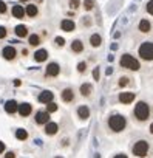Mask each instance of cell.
Masks as SVG:
<instances>
[{
  "instance_id": "1",
  "label": "cell",
  "mask_w": 153,
  "mask_h": 158,
  "mask_svg": "<svg viewBox=\"0 0 153 158\" xmlns=\"http://www.w3.org/2000/svg\"><path fill=\"white\" fill-rule=\"evenodd\" d=\"M107 126H108V129H110L111 132L119 133V132H122V130L125 129V126H127V119H125V116L116 113V115H111V116L108 118Z\"/></svg>"
},
{
  "instance_id": "2",
  "label": "cell",
  "mask_w": 153,
  "mask_h": 158,
  "mask_svg": "<svg viewBox=\"0 0 153 158\" xmlns=\"http://www.w3.org/2000/svg\"><path fill=\"white\" fill-rule=\"evenodd\" d=\"M133 115H135L136 121H139V123L147 121L148 116H150V107H148V104H147L145 101H139V102L135 106Z\"/></svg>"
},
{
  "instance_id": "3",
  "label": "cell",
  "mask_w": 153,
  "mask_h": 158,
  "mask_svg": "<svg viewBox=\"0 0 153 158\" xmlns=\"http://www.w3.org/2000/svg\"><path fill=\"white\" fill-rule=\"evenodd\" d=\"M119 65H121L122 68H127V70H131V71H138V70L141 68L139 60H138L136 57H133L131 54H128V53H125V54L121 56Z\"/></svg>"
},
{
  "instance_id": "4",
  "label": "cell",
  "mask_w": 153,
  "mask_h": 158,
  "mask_svg": "<svg viewBox=\"0 0 153 158\" xmlns=\"http://www.w3.org/2000/svg\"><path fill=\"white\" fill-rule=\"evenodd\" d=\"M138 54H139V57H141L142 60H145V62L153 60V42H151V40H147V42L141 44L139 48H138Z\"/></svg>"
},
{
  "instance_id": "5",
  "label": "cell",
  "mask_w": 153,
  "mask_h": 158,
  "mask_svg": "<svg viewBox=\"0 0 153 158\" xmlns=\"http://www.w3.org/2000/svg\"><path fill=\"white\" fill-rule=\"evenodd\" d=\"M148 150H150V144L145 141V139H139L133 144V149H131V153L138 158H145L148 155Z\"/></svg>"
},
{
  "instance_id": "6",
  "label": "cell",
  "mask_w": 153,
  "mask_h": 158,
  "mask_svg": "<svg viewBox=\"0 0 153 158\" xmlns=\"http://www.w3.org/2000/svg\"><path fill=\"white\" fill-rule=\"evenodd\" d=\"M51 113H48L46 110H39V112H36V116H34V119H36V124H39V126H45V124H48L50 123V116Z\"/></svg>"
},
{
  "instance_id": "7",
  "label": "cell",
  "mask_w": 153,
  "mask_h": 158,
  "mask_svg": "<svg viewBox=\"0 0 153 158\" xmlns=\"http://www.w3.org/2000/svg\"><path fill=\"white\" fill-rule=\"evenodd\" d=\"M2 56H3V59H6V60H14L16 56H17V50H16L14 47L8 45V47H5V48L2 50Z\"/></svg>"
},
{
  "instance_id": "8",
  "label": "cell",
  "mask_w": 153,
  "mask_h": 158,
  "mask_svg": "<svg viewBox=\"0 0 153 158\" xmlns=\"http://www.w3.org/2000/svg\"><path fill=\"white\" fill-rule=\"evenodd\" d=\"M135 98L136 96H135L133 92H121L119 96H118V99H119L121 104H131L135 101Z\"/></svg>"
},
{
  "instance_id": "9",
  "label": "cell",
  "mask_w": 153,
  "mask_h": 158,
  "mask_svg": "<svg viewBox=\"0 0 153 158\" xmlns=\"http://www.w3.org/2000/svg\"><path fill=\"white\" fill-rule=\"evenodd\" d=\"M59 73H60V67H59L57 62H50V64L46 65V76L56 77Z\"/></svg>"
},
{
  "instance_id": "10",
  "label": "cell",
  "mask_w": 153,
  "mask_h": 158,
  "mask_svg": "<svg viewBox=\"0 0 153 158\" xmlns=\"http://www.w3.org/2000/svg\"><path fill=\"white\" fill-rule=\"evenodd\" d=\"M39 102H42V104H50V102H53V99H54V93L53 92H50V90H45V92H42L40 95H39Z\"/></svg>"
},
{
  "instance_id": "11",
  "label": "cell",
  "mask_w": 153,
  "mask_h": 158,
  "mask_svg": "<svg viewBox=\"0 0 153 158\" xmlns=\"http://www.w3.org/2000/svg\"><path fill=\"white\" fill-rule=\"evenodd\" d=\"M11 14H13V17H16V19H23V17L26 16V11H25V8H23L22 5H14V6L11 8Z\"/></svg>"
},
{
  "instance_id": "12",
  "label": "cell",
  "mask_w": 153,
  "mask_h": 158,
  "mask_svg": "<svg viewBox=\"0 0 153 158\" xmlns=\"http://www.w3.org/2000/svg\"><path fill=\"white\" fill-rule=\"evenodd\" d=\"M5 112L10 113V115H14L16 112H19V104H17V101H14V99L6 101V102H5Z\"/></svg>"
},
{
  "instance_id": "13",
  "label": "cell",
  "mask_w": 153,
  "mask_h": 158,
  "mask_svg": "<svg viewBox=\"0 0 153 158\" xmlns=\"http://www.w3.org/2000/svg\"><path fill=\"white\" fill-rule=\"evenodd\" d=\"M31 112H33V107H31L30 102H22V104H19V115H20V116L26 118V116L31 115Z\"/></svg>"
},
{
  "instance_id": "14",
  "label": "cell",
  "mask_w": 153,
  "mask_h": 158,
  "mask_svg": "<svg viewBox=\"0 0 153 158\" xmlns=\"http://www.w3.org/2000/svg\"><path fill=\"white\" fill-rule=\"evenodd\" d=\"M74 28H76V23L70 19H63L60 22V30L65 31V33H71V31H74Z\"/></svg>"
},
{
  "instance_id": "15",
  "label": "cell",
  "mask_w": 153,
  "mask_h": 158,
  "mask_svg": "<svg viewBox=\"0 0 153 158\" xmlns=\"http://www.w3.org/2000/svg\"><path fill=\"white\" fill-rule=\"evenodd\" d=\"M76 113H78V118H79V119L85 121V119H88V116H90V109H88L87 106H79L78 110H76Z\"/></svg>"
},
{
  "instance_id": "16",
  "label": "cell",
  "mask_w": 153,
  "mask_h": 158,
  "mask_svg": "<svg viewBox=\"0 0 153 158\" xmlns=\"http://www.w3.org/2000/svg\"><path fill=\"white\" fill-rule=\"evenodd\" d=\"M138 30H139L141 33H150V30H151V22H150L148 19H141L139 23H138Z\"/></svg>"
},
{
  "instance_id": "17",
  "label": "cell",
  "mask_w": 153,
  "mask_h": 158,
  "mask_svg": "<svg viewBox=\"0 0 153 158\" xmlns=\"http://www.w3.org/2000/svg\"><path fill=\"white\" fill-rule=\"evenodd\" d=\"M46 59H48V51L45 48H40L34 53V60L36 62H45Z\"/></svg>"
},
{
  "instance_id": "18",
  "label": "cell",
  "mask_w": 153,
  "mask_h": 158,
  "mask_svg": "<svg viewBox=\"0 0 153 158\" xmlns=\"http://www.w3.org/2000/svg\"><path fill=\"white\" fill-rule=\"evenodd\" d=\"M57 132H59V126H57V123L50 121L48 124H45V133H46V135H56Z\"/></svg>"
},
{
  "instance_id": "19",
  "label": "cell",
  "mask_w": 153,
  "mask_h": 158,
  "mask_svg": "<svg viewBox=\"0 0 153 158\" xmlns=\"http://www.w3.org/2000/svg\"><path fill=\"white\" fill-rule=\"evenodd\" d=\"M71 51H73V53H78V54L84 51V44H82L81 39H74V40L71 42Z\"/></svg>"
},
{
  "instance_id": "20",
  "label": "cell",
  "mask_w": 153,
  "mask_h": 158,
  "mask_svg": "<svg viewBox=\"0 0 153 158\" xmlns=\"http://www.w3.org/2000/svg\"><path fill=\"white\" fill-rule=\"evenodd\" d=\"M60 98H62L63 102H73V99H74V92H73L71 89H65V90L62 92Z\"/></svg>"
},
{
  "instance_id": "21",
  "label": "cell",
  "mask_w": 153,
  "mask_h": 158,
  "mask_svg": "<svg viewBox=\"0 0 153 158\" xmlns=\"http://www.w3.org/2000/svg\"><path fill=\"white\" fill-rule=\"evenodd\" d=\"M25 11H26V16L28 17H36L37 14H39V8L34 5V3H30V5H26V8H25Z\"/></svg>"
},
{
  "instance_id": "22",
  "label": "cell",
  "mask_w": 153,
  "mask_h": 158,
  "mask_svg": "<svg viewBox=\"0 0 153 158\" xmlns=\"http://www.w3.org/2000/svg\"><path fill=\"white\" fill-rule=\"evenodd\" d=\"M14 33H16L17 37H26V36H28V28H26L25 25H17V27L14 28Z\"/></svg>"
},
{
  "instance_id": "23",
  "label": "cell",
  "mask_w": 153,
  "mask_h": 158,
  "mask_svg": "<svg viewBox=\"0 0 153 158\" xmlns=\"http://www.w3.org/2000/svg\"><path fill=\"white\" fill-rule=\"evenodd\" d=\"M91 92H93V85H91V84L85 82V84H82V85H81V95H82V96L88 98V96L91 95Z\"/></svg>"
},
{
  "instance_id": "24",
  "label": "cell",
  "mask_w": 153,
  "mask_h": 158,
  "mask_svg": "<svg viewBox=\"0 0 153 158\" xmlns=\"http://www.w3.org/2000/svg\"><path fill=\"white\" fill-rule=\"evenodd\" d=\"M101 44H102V37H101V34L96 33V34H91V36H90V45H91V47L96 48V47H99Z\"/></svg>"
},
{
  "instance_id": "25",
  "label": "cell",
  "mask_w": 153,
  "mask_h": 158,
  "mask_svg": "<svg viewBox=\"0 0 153 158\" xmlns=\"http://www.w3.org/2000/svg\"><path fill=\"white\" fill-rule=\"evenodd\" d=\"M28 44H30L31 47H37V45L40 44V36H39V34H31V36L28 37Z\"/></svg>"
},
{
  "instance_id": "26",
  "label": "cell",
  "mask_w": 153,
  "mask_h": 158,
  "mask_svg": "<svg viewBox=\"0 0 153 158\" xmlns=\"http://www.w3.org/2000/svg\"><path fill=\"white\" fill-rule=\"evenodd\" d=\"M16 138H17L19 141H25V139L28 138V132H26L25 129H17V130H16Z\"/></svg>"
},
{
  "instance_id": "27",
  "label": "cell",
  "mask_w": 153,
  "mask_h": 158,
  "mask_svg": "<svg viewBox=\"0 0 153 158\" xmlns=\"http://www.w3.org/2000/svg\"><path fill=\"white\" fill-rule=\"evenodd\" d=\"M68 5L71 10H78L82 3H81V0H68Z\"/></svg>"
},
{
  "instance_id": "28",
  "label": "cell",
  "mask_w": 153,
  "mask_h": 158,
  "mask_svg": "<svg viewBox=\"0 0 153 158\" xmlns=\"http://www.w3.org/2000/svg\"><path fill=\"white\" fill-rule=\"evenodd\" d=\"M57 104L56 102H50V104H46V112L48 113H54V112H57Z\"/></svg>"
},
{
  "instance_id": "29",
  "label": "cell",
  "mask_w": 153,
  "mask_h": 158,
  "mask_svg": "<svg viewBox=\"0 0 153 158\" xmlns=\"http://www.w3.org/2000/svg\"><path fill=\"white\" fill-rule=\"evenodd\" d=\"M93 6H95V0H84V8L87 11L93 10Z\"/></svg>"
},
{
  "instance_id": "30",
  "label": "cell",
  "mask_w": 153,
  "mask_h": 158,
  "mask_svg": "<svg viewBox=\"0 0 153 158\" xmlns=\"http://www.w3.org/2000/svg\"><path fill=\"white\" fill-rule=\"evenodd\" d=\"M128 82H130V81H128V77H127V76H122V77L119 79L118 85H119V87L122 89V87H127V85H128Z\"/></svg>"
},
{
  "instance_id": "31",
  "label": "cell",
  "mask_w": 153,
  "mask_h": 158,
  "mask_svg": "<svg viewBox=\"0 0 153 158\" xmlns=\"http://www.w3.org/2000/svg\"><path fill=\"white\" fill-rule=\"evenodd\" d=\"M145 10H147V13H148L150 16H153V0H148V3H147Z\"/></svg>"
},
{
  "instance_id": "32",
  "label": "cell",
  "mask_w": 153,
  "mask_h": 158,
  "mask_svg": "<svg viewBox=\"0 0 153 158\" xmlns=\"http://www.w3.org/2000/svg\"><path fill=\"white\" fill-rule=\"evenodd\" d=\"M6 10H8L6 3L3 2V0H0V14H5V13H6Z\"/></svg>"
},
{
  "instance_id": "33",
  "label": "cell",
  "mask_w": 153,
  "mask_h": 158,
  "mask_svg": "<svg viewBox=\"0 0 153 158\" xmlns=\"http://www.w3.org/2000/svg\"><path fill=\"white\" fill-rule=\"evenodd\" d=\"M85 70H87V64H85V62H79V64H78V71H79V73H84Z\"/></svg>"
},
{
  "instance_id": "34",
  "label": "cell",
  "mask_w": 153,
  "mask_h": 158,
  "mask_svg": "<svg viewBox=\"0 0 153 158\" xmlns=\"http://www.w3.org/2000/svg\"><path fill=\"white\" fill-rule=\"evenodd\" d=\"M54 40H56V45H57V47H63V45H65V39H63V37H60V36H59V37H56Z\"/></svg>"
},
{
  "instance_id": "35",
  "label": "cell",
  "mask_w": 153,
  "mask_h": 158,
  "mask_svg": "<svg viewBox=\"0 0 153 158\" xmlns=\"http://www.w3.org/2000/svg\"><path fill=\"white\" fill-rule=\"evenodd\" d=\"M6 34H8L6 28H5V27H0V39H5V37H6Z\"/></svg>"
},
{
  "instance_id": "36",
  "label": "cell",
  "mask_w": 153,
  "mask_h": 158,
  "mask_svg": "<svg viewBox=\"0 0 153 158\" xmlns=\"http://www.w3.org/2000/svg\"><path fill=\"white\" fill-rule=\"evenodd\" d=\"M93 77H95V81H99V67L93 70Z\"/></svg>"
},
{
  "instance_id": "37",
  "label": "cell",
  "mask_w": 153,
  "mask_h": 158,
  "mask_svg": "<svg viewBox=\"0 0 153 158\" xmlns=\"http://www.w3.org/2000/svg\"><path fill=\"white\" fill-rule=\"evenodd\" d=\"M5 158H16V153L14 152H8V153H5Z\"/></svg>"
},
{
  "instance_id": "38",
  "label": "cell",
  "mask_w": 153,
  "mask_h": 158,
  "mask_svg": "<svg viewBox=\"0 0 153 158\" xmlns=\"http://www.w3.org/2000/svg\"><path fill=\"white\" fill-rule=\"evenodd\" d=\"M3 152H5V143L0 141V153H3Z\"/></svg>"
},
{
  "instance_id": "39",
  "label": "cell",
  "mask_w": 153,
  "mask_h": 158,
  "mask_svg": "<svg viewBox=\"0 0 153 158\" xmlns=\"http://www.w3.org/2000/svg\"><path fill=\"white\" fill-rule=\"evenodd\" d=\"M113 158H128V156H127L125 153H118V155H115Z\"/></svg>"
},
{
  "instance_id": "40",
  "label": "cell",
  "mask_w": 153,
  "mask_h": 158,
  "mask_svg": "<svg viewBox=\"0 0 153 158\" xmlns=\"http://www.w3.org/2000/svg\"><path fill=\"white\" fill-rule=\"evenodd\" d=\"M148 132H150V133H151V135H153V123H151V124H150V127H148Z\"/></svg>"
},
{
  "instance_id": "41",
  "label": "cell",
  "mask_w": 153,
  "mask_h": 158,
  "mask_svg": "<svg viewBox=\"0 0 153 158\" xmlns=\"http://www.w3.org/2000/svg\"><path fill=\"white\" fill-rule=\"evenodd\" d=\"M19 2H28V0H19Z\"/></svg>"
},
{
  "instance_id": "42",
  "label": "cell",
  "mask_w": 153,
  "mask_h": 158,
  "mask_svg": "<svg viewBox=\"0 0 153 158\" xmlns=\"http://www.w3.org/2000/svg\"><path fill=\"white\" fill-rule=\"evenodd\" d=\"M54 158H63V156H54Z\"/></svg>"
}]
</instances>
